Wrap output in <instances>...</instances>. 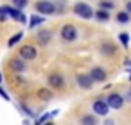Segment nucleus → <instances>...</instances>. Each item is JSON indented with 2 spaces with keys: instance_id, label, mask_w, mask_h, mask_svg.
I'll return each mask as SVG.
<instances>
[{
  "instance_id": "1",
  "label": "nucleus",
  "mask_w": 131,
  "mask_h": 125,
  "mask_svg": "<svg viewBox=\"0 0 131 125\" xmlns=\"http://www.w3.org/2000/svg\"><path fill=\"white\" fill-rule=\"evenodd\" d=\"M75 12L81 15L82 18H92L93 17V9L87 3H76L75 5Z\"/></svg>"
},
{
  "instance_id": "2",
  "label": "nucleus",
  "mask_w": 131,
  "mask_h": 125,
  "mask_svg": "<svg viewBox=\"0 0 131 125\" xmlns=\"http://www.w3.org/2000/svg\"><path fill=\"white\" fill-rule=\"evenodd\" d=\"M107 105H108L110 108L119 110V108H122V105H124V99H122V96H121V95L111 93L108 98H107Z\"/></svg>"
},
{
  "instance_id": "3",
  "label": "nucleus",
  "mask_w": 131,
  "mask_h": 125,
  "mask_svg": "<svg viewBox=\"0 0 131 125\" xmlns=\"http://www.w3.org/2000/svg\"><path fill=\"white\" fill-rule=\"evenodd\" d=\"M76 29L72 26V25H66L63 26V29H61V37L64 38L66 41H73L75 38H76Z\"/></svg>"
},
{
  "instance_id": "4",
  "label": "nucleus",
  "mask_w": 131,
  "mask_h": 125,
  "mask_svg": "<svg viewBox=\"0 0 131 125\" xmlns=\"http://www.w3.org/2000/svg\"><path fill=\"white\" fill-rule=\"evenodd\" d=\"M20 57H21L23 60H34V58L37 57V50H35L34 46L26 44V46L20 47Z\"/></svg>"
},
{
  "instance_id": "5",
  "label": "nucleus",
  "mask_w": 131,
  "mask_h": 125,
  "mask_svg": "<svg viewBox=\"0 0 131 125\" xmlns=\"http://www.w3.org/2000/svg\"><path fill=\"white\" fill-rule=\"evenodd\" d=\"M35 8H37V11H40L41 14H53V12H55V6H53L50 2H46V0L38 2V3L35 5Z\"/></svg>"
},
{
  "instance_id": "6",
  "label": "nucleus",
  "mask_w": 131,
  "mask_h": 125,
  "mask_svg": "<svg viewBox=\"0 0 131 125\" xmlns=\"http://www.w3.org/2000/svg\"><path fill=\"white\" fill-rule=\"evenodd\" d=\"M93 110H95V113H96V114L105 116V114L108 113L110 107L107 105V102H105V101H102V99H98V101H95V104H93Z\"/></svg>"
},
{
  "instance_id": "7",
  "label": "nucleus",
  "mask_w": 131,
  "mask_h": 125,
  "mask_svg": "<svg viewBox=\"0 0 131 125\" xmlns=\"http://www.w3.org/2000/svg\"><path fill=\"white\" fill-rule=\"evenodd\" d=\"M76 81H78V84L82 87V89H92V86H93V79H92V76L90 75H78L76 76Z\"/></svg>"
},
{
  "instance_id": "8",
  "label": "nucleus",
  "mask_w": 131,
  "mask_h": 125,
  "mask_svg": "<svg viewBox=\"0 0 131 125\" xmlns=\"http://www.w3.org/2000/svg\"><path fill=\"white\" fill-rule=\"evenodd\" d=\"M63 84H64V79H63L61 75L53 73V75L49 76V86H50V87H53V89H61Z\"/></svg>"
},
{
  "instance_id": "9",
  "label": "nucleus",
  "mask_w": 131,
  "mask_h": 125,
  "mask_svg": "<svg viewBox=\"0 0 131 125\" xmlns=\"http://www.w3.org/2000/svg\"><path fill=\"white\" fill-rule=\"evenodd\" d=\"M3 9H5V11H6V14H8V15H11L12 18H15V20H18V22H21V23H25V22H26V18H25V15H21V12H20L18 9H14V8H9V6H5Z\"/></svg>"
},
{
  "instance_id": "10",
  "label": "nucleus",
  "mask_w": 131,
  "mask_h": 125,
  "mask_svg": "<svg viewBox=\"0 0 131 125\" xmlns=\"http://www.w3.org/2000/svg\"><path fill=\"white\" fill-rule=\"evenodd\" d=\"M9 67L14 70V72H23L25 70V62L21 61V60H18V58H12L11 61H9Z\"/></svg>"
},
{
  "instance_id": "11",
  "label": "nucleus",
  "mask_w": 131,
  "mask_h": 125,
  "mask_svg": "<svg viewBox=\"0 0 131 125\" xmlns=\"http://www.w3.org/2000/svg\"><path fill=\"white\" fill-rule=\"evenodd\" d=\"M90 76H92L93 81H104L105 79V72L101 67H95V69H92Z\"/></svg>"
},
{
  "instance_id": "12",
  "label": "nucleus",
  "mask_w": 131,
  "mask_h": 125,
  "mask_svg": "<svg viewBox=\"0 0 131 125\" xmlns=\"http://www.w3.org/2000/svg\"><path fill=\"white\" fill-rule=\"evenodd\" d=\"M49 40H50V32H49V31H41V32H38V41H40L41 44H46Z\"/></svg>"
},
{
  "instance_id": "13",
  "label": "nucleus",
  "mask_w": 131,
  "mask_h": 125,
  "mask_svg": "<svg viewBox=\"0 0 131 125\" xmlns=\"http://www.w3.org/2000/svg\"><path fill=\"white\" fill-rule=\"evenodd\" d=\"M38 98L40 99H50L52 98V92L47 90V89H41V90H38Z\"/></svg>"
},
{
  "instance_id": "14",
  "label": "nucleus",
  "mask_w": 131,
  "mask_h": 125,
  "mask_svg": "<svg viewBox=\"0 0 131 125\" xmlns=\"http://www.w3.org/2000/svg\"><path fill=\"white\" fill-rule=\"evenodd\" d=\"M98 121L95 116H84L82 118V125H96Z\"/></svg>"
},
{
  "instance_id": "15",
  "label": "nucleus",
  "mask_w": 131,
  "mask_h": 125,
  "mask_svg": "<svg viewBox=\"0 0 131 125\" xmlns=\"http://www.w3.org/2000/svg\"><path fill=\"white\" fill-rule=\"evenodd\" d=\"M101 50H102L104 54H114V52H116V46H111V44H104V46L101 47Z\"/></svg>"
},
{
  "instance_id": "16",
  "label": "nucleus",
  "mask_w": 131,
  "mask_h": 125,
  "mask_svg": "<svg viewBox=\"0 0 131 125\" xmlns=\"http://www.w3.org/2000/svg\"><path fill=\"white\" fill-rule=\"evenodd\" d=\"M21 35H23L21 32H18V34H15V35H14V37H12V38L9 40V43H8V44H9V47H12L14 44H17V43H18V41L21 40Z\"/></svg>"
},
{
  "instance_id": "17",
  "label": "nucleus",
  "mask_w": 131,
  "mask_h": 125,
  "mask_svg": "<svg viewBox=\"0 0 131 125\" xmlns=\"http://www.w3.org/2000/svg\"><path fill=\"white\" fill-rule=\"evenodd\" d=\"M40 23H43V18H41V17H38V15H32V17H31L29 28H34V26H37V25H40Z\"/></svg>"
},
{
  "instance_id": "18",
  "label": "nucleus",
  "mask_w": 131,
  "mask_h": 125,
  "mask_svg": "<svg viewBox=\"0 0 131 125\" xmlns=\"http://www.w3.org/2000/svg\"><path fill=\"white\" fill-rule=\"evenodd\" d=\"M119 40L122 41V44H124L125 47H128V43H130V37H128V34H125V32L119 34Z\"/></svg>"
},
{
  "instance_id": "19",
  "label": "nucleus",
  "mask_w": 131,
  "mask_h": 125,
  "mask_svg": "<svg viewBox=\"0 0 131 125\" xmlns=\"http://www.w3.org/2000/svg\"><path fill=\"white\" fill-rule=\"evenodd\" d=\"M96 17H98V20H104V22L110 18L108 12H107V11H104V9H102V11H98V12H96Z\"/></svg>"
},
{
  "instance_id": "20",
  "label": "nucleus",
  "mask_w": 131,
  "mask_h": 125,
  "mask_svg": "<svg viewBox=\"0 0 131 125\" xmlns=\"http://www.w3.org/2000/svg\"><path fill=\"white\" fill-rule=\"evenodd\" d=\"M117 20H119L121 23H127V22L130 20V17H128L127 12H119V14H117Z\"/></svg>"
},
{
  "instance_id": "21",
  "label": "nucleus",
  "mask_w": 131,
  "mask_h": 125,
  "mask_svg": "<svg viewBox=\"0 0 131 125\" xmlns=\"http://www.w3.org/2000/svg\"><path fill=\"white\" fill-rule=\"evenodd\" d=\"M14 3H15L17 9H20V8H25L28 5V0H14Z\"/></svg>"
},
{
  "instance_id": "22",
  "label": "nucleus",
  "mask_w": 131,
  "mask_h": 125,
  "mask_svg": "<svg viewBox=\"0 0 131 125\" xmlns=\"http://www.w3.org/2000/svg\"><path fill=\"white\" fill-rule=\"evenodd\" d=\"M6 18H8L6 11H5L3 8H0V22H6Z\"/></svg>"
},
{
  "instance_id": "23",
  "label": "nucleus",
  "mask_w": 131,
  "mask_h": 125,
  "mask_svg": "<svg viewBox=\"0 0 131 125\" xmlns=\"http://www.w3.org/2000/svg\"><path fill=\"white\" fill-rule=\"evenodd\" d=\"M111 6H113V5L108 3V2H102V3H101V8H111Z\"/></svg>"
},
{
  "instance_id": "24",
  "label": "nucleus",
  "mask_w": 131,
  "mask_h": 125,
  "mask_svg": "<svg viewBox=\"0 0 131 125\" xmlns=\"http://www.w3.org/2000/svg\"><path fill=\"white\" fill-rule=\"evenodd\" d=\"M0 95H2V96H3V98H5V99H6V101H8V99H9V96H8V95L5 93V92H3V90H2V89H0Z\"/></svg>"
},
{
  "instance_id": "25",
  "label": "nucleus",
  "mask_w": 131,
  "mask_h": 125,
  "mask_svg": "<svg viewBox=\"0 0 131 125\" xmlns=\"http://www.w3.org/2000/svg\"><path fill=\"white\" fill-rule=\"evenodd\" d=\"M125 66H131V61H128V60H125Z\"/></svg>"
},
{
  "instance_id": "26",
  "label": "nucleus",
  "mask_w": 131,
  "mask_h": 125,
  "mask_svg": "<svg viewBox=\"0 0 131 125\" xmlns=\"http://www.w3.org/2000/svg\"><path fill=\"white\" fill-rule=\"evenodd\" d=\"M127 8H128V11H131V2L128 3V6H127Z\"/></svg>"
},
{
  "instance_id": "27",
  "label": "nucleus",
  "mask_w": 131,
  "mask_h": 125,
  "mask_svg": "<svg viewBox=\"0 0 131 125\" xmlns=\"http://www.w3.org/2000/svg\"><path fill=\"white\" fill-rule=\"evenodd\" d=\"M46 125H53V124H50V122H49V124H46Z\"/></svg>"
},
{
  "instance_id": "28",
  "label": "nucleus",
  "mask_w": 131,
  "mask_h": 125,
  "mask_svg": "<svg viewBox=\"0 0 131 125\" xmlns=\"http://www.w3.org/2000/svg\"><path fill=\"white\" fill-rule=\"evenodd\" d=\"M0 81H2V75H0Z\"/></svg>"
}]
</instances>
